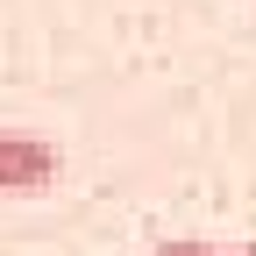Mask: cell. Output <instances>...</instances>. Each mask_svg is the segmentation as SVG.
Here are the masks:
<instances>
[{
    "label": "cell",
    "instance_id": "6da1fadb",
    "mask_svg": "<svg viewBox=\"0 0 256 256\" xmlns=\"http://www.w3.org/2000/svg\"><path fill=\"white\" fill-rule=\"evenodd\" d=\"M57 185V142L22 136V128H0V192L8 200H36Z\"/></svg>",
    "mask_w": 256,
    "mask_h": 256
},
{
    "label": "cell",
    "instance_id": "7a4b0ae2",
    "mask_svg": "<svg viewBox=\"0 0 256 256\" xmlns=\"http://www.w3.org/2000/svg\"><path fill=\"white\" fill-rule=\"evenodd\" d=\"M150 256H220L214 242H200V235H171V242H156Z\"/></svg>",
    "mask_w": 256,
    "mask_h": 256
},
{
    "label": "cell",
    "instance_id": "3957f363",
    "mask_svg": "<svg viewBox=\"0 0 256 256\" xmlns=\"http://www.w3.org/2000/svg\"><path fill=\"white\" fill-rule=\"evenodd\" d=\"M220 256H256V242H235V249H220Z\"/></svg>",
    "mask_w": 256,
    "mask_h": 256
}]
</instances>
